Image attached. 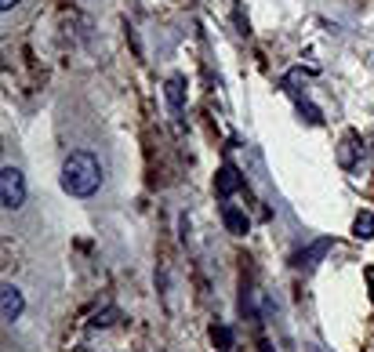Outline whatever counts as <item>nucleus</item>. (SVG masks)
Segmentation results:
<instances>
[{
    "instance_id": "f257e3e1",
    "label": "nucleus",
    "mask_w": 374,
    "mask_h": 352,
    "mask_svg": "<svg viewBox=\"0 0 374 352\" xmlns=\"http://www.w3.org/2000/svg\"><path fill=\"white\" fill-rule=\"evenodd\" d=\"M62 189L70 197H95L102 189V164L91 153H70L66 164H62Z\"/></svg>"
},
{
    "instance_id": "f03ea898",
    "label": "nucleus",
    "mask_w": 374,
    "mask_h": 352,
    "mask_svg": "<svg viewBox=\"0 0 374 352\" xmlns=\"http://www.w3.org/2000/svg\"><path fill=\"white\" fill-rule=\"evenodd\" d=\"M0 204H4V211H18L26 204V175L11 164L0 171Z\"/></svg>"
},
{
    "instance_id": "7ed1b4c3",
    "label": "nucleus",
    "mask_w": 374,
    "mask_h": 352,
    "mask_svg": "<svg viewBox=\"0 0 374 352\" xmlns=\"http://www.w3.org/2000/svg\"><path fill=\"white\" fill-rule=\"evenodd\" d=\"M26 312V298H22V291L15 283H4L0 287V316L8 319V324H15V319Z\"/></svg>"
},
{
    "instance_id": "20e7f679",
    "label": "nucleus",
    "mask_w": 374,
    "mask_h": 352,
    "mask_svg": "<svg viewBox=\"0 0 374 352\" xmlns=\"http://www.w3.org/2000/svg\"><path fill=\"white\" fill-rule=\"evenodd\" d=\"M240 185H243V175H240L233 164H222V167H218V175H214V193L222 197V200H229Z\"/></svg>"
},
{
    "instance_id": "39448f33",
    "label": "nucleus",
    "mask_w": 374,
    "mask_h": 352,
    "mask_svg": "<svg viewBox=\"0 0 374 352\" xmlns=\"http://www.w3.org/2000/svg\"><path fill=\"white\" fill-rule=\"evenodd\" d=\"M360 153H363V142H360L356 131H346V135H341V145H338V164H341V167H356Z\"/></svg>"
},
{
    "instance_id": "423d86ee",
    "label": "nucleus",
    "mask_w": 374,
    "mask_h": 352,
    "mask_svg": "<svg viewBox=\"0 0 374 352\" xmlns=\"http://www.w3.org/2000/svg\"><path fill=\"white\" fill-rule=\"evenodd\" d=\"M334 247V240L331 236H324V240H317V243H309V247H302L298 251V258H295V265H302V269H313V265H320V258Z\"/></svg>"
},
{
    "instance_id": "0eeeda50",
    "label": "nucleus",
    "mask_w": 374,
    "mask_h": 352,
    "mask_svg": "<svg viewBox=\"0 0 374 352\" xmlns=\"http://www.w3.org/2000/svg\"><path fill=\"white\" fill-rule=\"evenodd\" d=\"M164 99H167V109H171L175 116L185 113V80H182V77H171V80L164 84Z\"/></svg>"
},
{
    "instance_id": "6e6552de",
    "label": "nucleus",
    "mask_w": 374,
    "mask_h": 352,
    "mask_svg": "<svg viewBox=\"0 0 374 352\" xmlns=\"http://www.w3.org/2000/svg\"><path fill=\"white\" fill-rule=\"evenodd\" d=\"M222 221H226V229L233 236H247V229H251V218H247L240 207H222Z\"/></svg>"
},
{
    "instance_id": "1a4fd4ad",
    "label": "nucleus",
    "mask_w": 374,
    "mask_h": 352,
    "mask_svg": "<svg viewBox=\"0 0 374 352\" xmlns=\"http://www.w3.org/2000/svg\"><path fill=\"white\" fill-rule=\"evenodd\" d=\"M211 341H214L218 352H233L236 334H233V327H226V324H214V327H211Z\"/></svg>"
},
{
    "instance_id": "9d476101",
    "label": "nucleus",
    "mask_w": 374,
    "mask_h": 352,
    "mask_svg": "<svg viewBox=\"0 0 374 352\" xmlns=\"http://www.w3.org/2000/svg\"><path fill=\"white\" fill-rule=\"evenodd\" d=\"M353 236H356V240H370V236H374V214H370V211H360V214H356Z\"/></svg>"
},
{
    "instance_id": "9b49d317",
    "label": "nucleus",
    "mask_w": 374,
    "mask_h": 352,
    "mask_svg": "<svg viewBox=\"0 0 374 352\" xmlns=\"http://www.w3.org/2000/svg\"><path fill=\"white\" fill-rule=\"evenodd\" d=\"M298 113H305L309 123H324V116H320V109H317L313 102H302V99H298Z\"/></svg>"
},
{
    "instance_id": "f8f14e48",
    "label": "nucleus",
    "mask_w": 374,
    "mask_h": 352,
    "mask_svg": "<svg viewBox=\"0 0 374 352\" xmlns=\"http://www.w3.org/2000/svg\"><path fill=\"white\" fill-rule=\"evenodd\" d=\"M113 316H116V312H113V309H106L102 316H95V319H91V324H95V327H109V324H113Z\"/></svg>"
},
{
    "instance_id": "ddd939ff",
    "label": "nucleus",
    "mask_w": 374,
    "mask_h": 352,
    "mask_svg": "<svg viewBox=\"0 0 374 352\" xmlns=\"http://www.w3.org/2000/svg\"><path fill=\"white\" fill-rule=\"evenodd\" d=\"M22 0H0V11H11V8H18Z\"/></svg>"
},
{
    "instance_id": "4468645a",
    "label": "nucleus",
    "mask_w": 374,
    "mask_h": 352,
    "mask_svg": "<svg viewBox=\"0 0 374 352\" xmlns=\"http://www.w3.org/2000/svg\"><path fill=\"white\" fill-rule=\"evenodd\" d=\"M258 352H276V348H273L269 341H258Z\"/></svg>"
}]
</instances>
